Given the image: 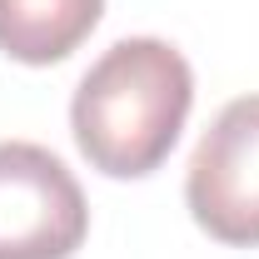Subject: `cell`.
<instances>
[{
    "label": "cell",
    "instance_id": "1",
    "mask_svg": "<svg viewBox=\"0 0 259 259\" xmlns=\"http://www.w3.org/2000/svg\"><path fill=\"white\" fill-rule=\"evenodd\" d=\"M194 105L190 60L155 35L115 40L100 55L70 100V130L90 169L110 180L155 175Z\"/></svg>",
    "mask_w": 259,
    "mask_h": 259
},
{
    "label": "cell",
    "instance_id": "2",
    "mask_svg": "<svg viewBox=\"0 0 259 259\" xmlns=\"http://www.w3.org/2000/svg\"><path fill=\"white\" fill-rule=\"evenodd\" d=\"M90 234V204L60 155L0 140V259H70Z\"/></svg>",
    "mask_w": 259,
    "mask_h": 259
},
{
    "label": "cell",
    "instance_id": "3",
    "mask_svg": "<svg viewBox=\"0 0 259 259\" xmlns=\"http://www.w3.org/2000/svg\"><path fill=\"white\" fill-rule=\"evenodd\" d=\"M185 204L220 244H259V95H239L214 115L190 155Z\"/></svg>",
    "mask_w": 259,
    "mask_h": 259
},
{
    "label": "cell",
    "instance_id": "4",
    "mask_svg": "<svg viewBox=\"0 0 259 259\" xmlns=\"http://www.w3.org/2000/svg\"><path fill=\"white\" fill-rule=\"evenodd\" d=\"M105 15V0H0V50L20 65L75 55Z\"/></svg>",
    "mask_w": 259,
    "mask_h": 259
}]
</instances>
